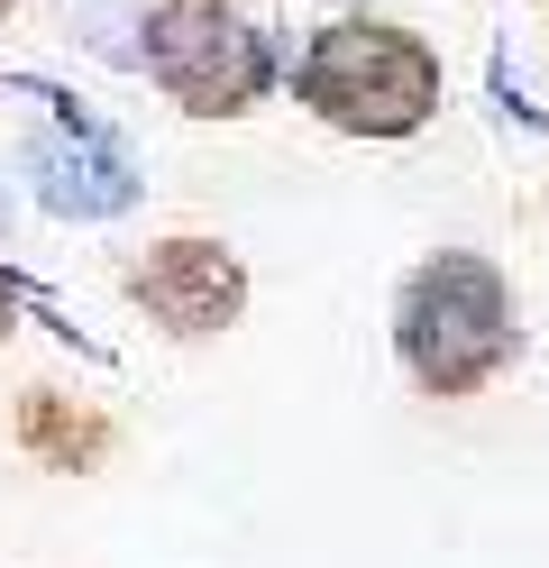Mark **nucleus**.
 <instances>
[{"label":"nucleus","mask_w":549,"mask_h":568,"mask_svg":"<svg viewBox=\"0 0 549 568\" xmlns=\"http://www.w3.org/2000/svg\"><path fill=\"white\" fill-rule=\"evenodd\" d=\"M146 55H156V83L183 101V111H247L256 83H266V47H256V28L211 10V0H174V10L146 19Z\"/></svg>","instance_id":"7ed1b4c3"},{"label":"nucleus","mask_w":549,"mask_h":568,"mask_svg":"<svg viewBox=\"0 0 549 568\" xmlns=\"http://www.w3.org/2000/svg\"><path fill=\"white\" fill-rule=\"evenodd\" d=\"M0 312H10V284H0Z\"/></svg>","instance_id":"423d86ee"},{"label":"nucleus","mask_w":549,"mask_h":568,"mask_svg":"<svg viewBox=\"0 0 549 568\" xmlns=\"http://www.w3.org/2000/svg\"><path fill=\"white\" fill-rule=\"evenodd\" d=\"M0 10H10V0H0Z\"/></svg>","instance_id":"0eeeda50"},{"label":"nucleus","mask_w":549,"mask_h":568,"mask_svg":"<svg viewBox=\"0 0 549 568\" xmlns=\"http://www.w3.org/2000/svg\"><path fill=\"white\" fill-rule=\"evenodd\" d=\"M129 294L156 312L165 331L193 339V331H220V322H230L247 284H238V257H230V247H211V239H174V247H156V257L129 275Z\"/></svg>","instance_id":"20e7f679"},{"label":"nucleus","mask_w":549,"mask_h":568,"mask_svg":"<svg viewBox=\"0 0 549 568\" xmlns=\"http://www.w3.org/2000/svg\"><path fill=\"white\" fill-rule=\"evenodd\" d=\"M37 165H47V202L55 211H120L129 202V165L110 156V148H83V138H47L37 148Z\"/></svg>","instance_id":"39448f33"},{"label":"nucleus","mask_w":549,"mask_h":568,"mask_svg":"<svg viewBox=\"0 0 549 568\" xmlns=\"http://www.w3.org/2000/svg\"><path fill=\"white\" fill-rule=\"evenodd\" d=\"M303 101L321 120H339V129H366V138H394V129H413L430 120V101H439V64L403 38V28H329V38L312 47L303 64Z\"/></svg>","instance_id":"f03ea898"},{"label":"nucleus","mask_w":549,"mask_h":568,"mask_svg":"<svg viewBox=\"0 0 549 568\" xmlns=\"http://www.w3.org/2000/svg\"><path fill=\"white\" fill-rule=\"evenodd\" d=\"M403 358H413L421 385L439 395H467L512 358V303H504V275L476 266V257H439L413 275L403 294Z\"/></svg>","instance_id":"f257e3e1"}]
</instances>
